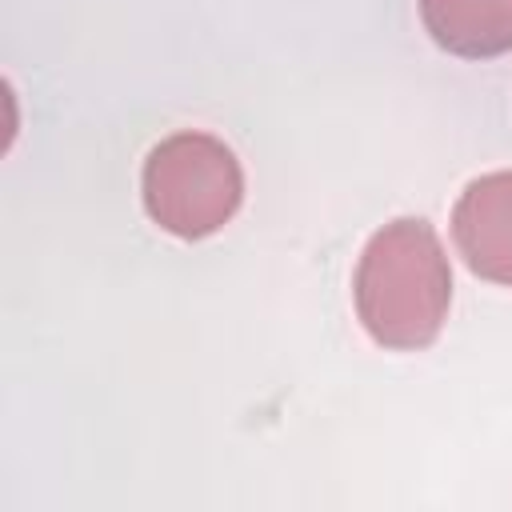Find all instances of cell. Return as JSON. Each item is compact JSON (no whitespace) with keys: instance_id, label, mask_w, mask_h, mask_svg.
I'll list each match as a JSON object with an SVG mask.
<instances>
[{"instance_id":"obj_1","label":"cell","mask_w":512,"mask_h":512,"mask_svg":"<svg viewBox=\"0 0 512 512\" xmlns=\"http://www.w3.org/2000/svg\"><path fill=\"white\" fill-rule=\"evenodd\" d=\"M352 300L380 348H428L452 304V268L436 228L420 216H400L372 232L352 276Z\"/></svg>"},{"instance_id":"obj_2","label":"cell","mask_w":512,"mask_h":512,"mask_svg":"<svg viewBox=\"0 0 512 512\" xmlns=\"http://www.w3.org/2000/svg\"><path fill=\"white\" fill-rule=\"evenodd\" d=\"M140 188L148 216L164 232L204 240L236 216L244 172L236 152L212 132H172L148 152Z\"/></svg>"},{"instance_id":"obj_3","label":"cell","mask_w":512,"mask_h":512,"mask_svg":"<svg viewBox=\"0 0 512 512\" xmlns=\"http://www.w3.org/2000/svg\"><path fill=\"white\" fill-rule=\"evenodd\" d=\"M452 236L480 280L512 284V172H488L460 192Z\"/></svg>"},{"instance_id":"obj_4","label":"cell","mask_w":512,"mask_h":512,"mask_svg":"<svg viewBox=\"0 0 512 512\" xmlns=\"http://www.w3.org/2000/svg\"><path fill=\"white\" fill-rule=\"evenodd\" d=\"M428 36L468 60L512 52V0H420Z\"/></svg>"}]
</instances>
